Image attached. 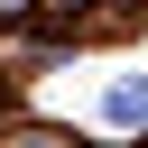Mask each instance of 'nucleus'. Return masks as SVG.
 Returning a JSON list of instances; mask_svg holds the SVG:
<instances>
[{
	"mask_svg": "<svg viewBox=\"0 0 148 148\" xmlns=\"http://www.w3.org/2000/svg\"><path fill=\"white\" fill-rule=\"evenodd\" d=\"M102 120H111V130H148V83H139V74H120V83L102 92Z\"/></svg>",
	"mask_w": 148,
	"mask_h": 148,
	"instance_id": "1",
	"label": "nucleus"
}]
</instances>
